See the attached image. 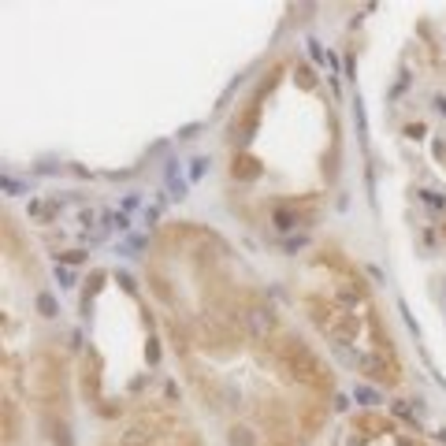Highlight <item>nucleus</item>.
I'll list each match as a JSON object with an SVG mask.
<instances>
[{
    "instance_id": "nucleus-1",
    "label": "nucleus",
    "mask_w": 446,
    "mask_h": 446,
    "mask_svg": "<svg viewBox=\"0 0 446 446\" xmlns=\"http://www.w3.org/2000/svg\"><path fill=\"white\" fill-rule=\"evenodd\" d=\"M231 446H253V435L246 428H238V431H231Z\"/></svg>"
}]
</instances>
